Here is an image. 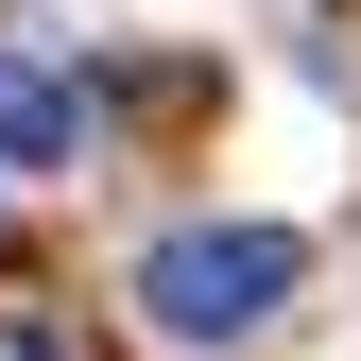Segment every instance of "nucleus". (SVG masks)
<instances>
[{"label":"nucleus","mask_w":361,"mask_h":361,"mask_svg":"<svg viewBox=\"0 0 361 361\" xmlns=\"http://www.w3.org/2000/svg\"><path fill=\"white\" fill-rule=\"evenodd\" d=\"M0 361H69V327H52L35 293H0Z\"/></svg>","instance_id":"obj_3"},{"label":"nucleus","mask_w":361,"mask_h":361,"mask_svg":"<svg viewBox=\"0 0 361 361\" xmlns=\"http://www.w3.org/2000/svg\"><path fill=\"white\" fill-rule=\"evenodd\" d=\"M69 155H86V86L0 52V172H69Z\"/></svg>","instance_id":"obj_2"},{"label":"nucleus","mask_w":361,"mask_h":361,"mask_svg":"<svg viewBox=\"0 0 361 361\" xmlns=\"http://www.w3.org/2000/svg\"><path fill=\"white\" fill-rule=\"evenodd\" d=\"M293 276H310L293 224H172V241L138 258V327L155 344H241V327H276Z\"/></svg>","instance_id":"obj_1"}]
</instances>
